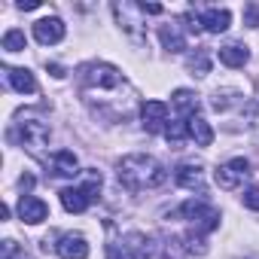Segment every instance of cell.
<instances>
[{
	"mask_svg": "<svg viewBox=\"0 0 259 259\" xmlns=\"http://www.w3.org/2000/svg\"><path fill=\"white\" fill-rule=\"evenodd\" d=\"M119 183L132 192H147V189H156L168 180V171L159 159L153 156H144V153H135V156H125L119 162Z\"/></svg>",
	"mask_w": 259,
	"mask_h": 259,
	"instance_id": "obj_1",
	"label": "cell"
},
{
	"mask_svg": "<svg viewBox=\"0 0 259 259\" xmlns=\"http://www.w3.org/2000/svg\"><path fill=\"white\" fill-rule=\"evenodd\" d=\"M98 189H101V174L98 171H85L82 174V186H67L61 189V204L67 213H82L89 210V204L98 198Z\"/></svg>",
	"mask_w": 259,
	"mask_h": 259,
	"instance_id": "obj_2",
	"label": "cell"
},
{
	"mask_svg": "<svg viewBox=\"0 0 259 259\" xmlns=\"http://www.w3.org/2000/svg\"><path fill=\"white\" fill-rule=\"evenodd\" d=\"M180 217H186L198 232H213L220 226V210H213L207 201L201 198H189L183 207H180Z\"/></svg>",
	"mask_w": 259,
	"mask_h": 259,
	"instance_id": "obj_3",
	"label": "cell"
},
{
	"mask_svg": "<svg viewBox=\"0 0 259 259\" xmlns=\"http://www.w3.org/2000/svg\"><path fill=\"white\" fill-rule=\"evenodd\" d=\"M217 183H220V189H238L247 177H250V162L247 159H229L226 165H220L217 168Z\"/></svg>",
	"mask_w": 259,
	"mask_h": 259,
	"instance_id": "obj_4",
	"label": "cell"
},
{
	"mask_svg": "<svg viewBox=\"0 0 259 259\" xmlns=\"http://www.w3.org/2000/svg\"><path fill=\"white\" fill-rule=\"evenodd\" d=\"M79 79L95 89H113L119 85V70L113 64H85L79 67Z\"/></svg>",
	"mask_w": 259,
	"mask_h": 259,
	"instance_id": "obj_5",
	"label": "cell"
},
{
	"mask_svg": "<svg viewBox=\"0 0 259 259\" xmlns=\"http://www.w3.org/2000/svg\"><path fill=\"white\" fill-rule=\"evenodd\" d=\"M19 132H22V144L31 153H40L49 144V128L43 122H37V119H22L19 122Z\"/></svg>",
	"mask_w": 259,
	"mask_h": 259,
	"instance_id": "obj_6",
	"label": "cell"
},
{
	"mask_svg": "<svg viewBox=\"0 0 259 259\" xmlns=\"http://www.w3.org/2000/svg\"><path fill=\"white\" fill-rule=\"evenodd\" d=\"M141 119H144V128L150 135H159L168 128V107L162 101H147L141 107Z\"/></svg>",
	"mask_w": 259,
	"mask_h": 259,
	"instance_id": "obj_7",
	"label": "cell"
},
{
	"mask_svg": "<svg viewBox=\"0 0 259 259\" xmlns=\"http://www.w3.org/2000/svg\"><path fill=\"white\" fill-rule=\"evenodd\" d=\"M34 37H37V43H43V46L61 43V40H64V22L55 19V16L40 19V22H34Z\"/></svg>",
	"mask_w": 259,
	"mask_h": 259,
	"instance_id": "obj_8",
	"label": "cell"
},
{
	"mask_svg": "<svg viewBox=\"0 0 259 259\" xmlns=\"http://www.w3.org/2000/svg\"><path fill=\"white\" fill-rule=\"evenodd\" d=\"M55 253L61 259H89V241L82 235H61L55 244Z\"/></svg>",
	"mask_w": 259,
	"mask_h": 259,
	"instance_id": "obj_9",
	"label": "cell"
},
{
	"mask_svg": "<svg viewBox=\"0 0 259 259\" xmlns=\"http://www.w3.org/2000/svg\"><path fill=\"white\" fill-rule=\"evenodd\" d=\"M19 217H22L28 226H37V223H43V220L49 217V204H46L43 198L22 195V201H19Z\"/></svg>",
	"mask_w": 259,
	"mask_h": 259,
	"instance_id": "obj_10",
	"label": "cell"
},
{
	"mask_svg": "<svg viewBox=\"0 0 259 259\" xmlns=\"http://www.w3.org/2000/svg\"><path fill=\"white\" fill-rule=\"evenodd\" d=\"M7 79H10V85H13L19 95H34V92H37V79H34V73L25 70V67H7Z\"/></svg>",
	"mask_w": 259,
	"mask_h": 259,
	"instance_id": "obj_11",
	"label": "cell"
},
{
	"mask_svg": "<svg viewBox=\"0 0 259 259\" xmlns=\"http://www.w3.org/2000/svg\"><path fill=\"white\" fill-rule=\"evenodd\" d=\"M174 180L183 186V189H204V174H201V165H180L177 168V174H174Z\"/></svg>",
	"mask_w": 259,
	"mask_h": 259,
	"instance_id": "obj_12",
	"label": "cell"
},
{
	"mask_svg": "<svg viewBox=\"0 0 259 259\" xmlns=\"http://www.w3.org/2000/svg\"><path fill=\"white\" fill-rule=\"evenodd\" d=\"M186 132H189V138H192L198 147H210V144H213V128H210L201 116H189V119H186Z\"/></svg>",
	"mask_w": 259,
	"mask_h": 259,
	"instance_id": "obj_13",
	"label": "cell"
},
{
	"mask_svg": "<svg viewBox=\"0 0 259 259\" xmlns=\"http://www.w3.org/2000/svg\"><path fill=\"white\" fill-rule=\"evenodd\" d=\"M229 25H232V13L229 10H207L201 16V28L210 31V34H223V31H229Z\"/></svg>",
	"mask_w": 259,
	"mask_h": 259,
	"instance_id": "obj_14",
	"label": "cell"
},
{
	"mask_svg": "<svg viewBox=\"0 0 259 259\" xmlns=\"http://www.w3.org/2000/svg\"><path fill=\"white\" fill-rule=\"evenodd\" d=\"M220 61L226 67H244L250 61V52L241 43H226V46H220Z\"/></svg>",
	"mask_w": 259,
	"mask_h": 259,
	"instance_id": "obj_15",
	"label": "cell"
},
{
	"mask_svg": "<svg viewBox=\"0 0 259 259\" xmlns=\"http://www.w3.org/2000/svg\"><path fill=\"white\" fill-rule=\"evenodd\" d=\"M52 168H55V174H61V177H73V174H79V171H76L79 162H76V156H73L70 150H58V153L52 156Z\"/></svg>",
	"mask_w": 259,
	"mask_h": 259,
	"instance_id": "obj_16",
	"label": "cell"
},
{
	"mask_svg": "<svg viewBox=\"0 0 259 259\" xmlns=\"http://www.w3.org/2000/svg\"><path fill=\"white\" fill-rule=\"evenodd\" d=\"M159 37H162V46H165L168 52H183V49H186V37L180 34L177 25H171V28L165 25V28L159 31Z\"/></svg>",
	"mask_w": 259,
	"mask_h": 259,
	"instance_id": "obj_17",
	"label": "cell"
},
{
	"mask_svg": "<svg viewBox=\"0 0 259 259\" xmlns=\"http://www.w3.org/2000/svg\"><path fill=\"white\" fill-rule=\"evenodd\" d=\"M174 107H177L180 113H186V119H189V116H195V110H198V95H192L189 89H177V92H174Z\"/></svg>",
	"mask_w": 259,
	"mask_h": 259,
	"instance_id": "obj_18",
	"label": "cell"
},
{
	"mask_svg": "<svg viewBox=\"0 0 259 259\" xmlns=\"http://www.w3.org/2000/svg\"><path fill=\"white\" fill-rule=\"evenodd\" d=\"M0 46H4L7 52H22V49L28 46V40H25V31H19V28L7 31V34H4V43H0Z\"/></svg>",
	"mask_w": 259,
	"mask_h": 259,
	"instance_id": "obj_19",
	"label": "cell"
},
{
	"mask_svg": "<svg viewBox=\"0 0 259 259\" xmlns=\"http://www.w3.org/2000/svg\"><path fill=\"white\" fill-rule=\"evenodd\" d=\"M189 70L195 73V76H204L207 70H210V61H207V52H195V55H189Z\"/></svg>",
	"mask_w": 259,
	"mask_h": 259,
	"instance_id": "obj_20",
	"label": "cell"
},
{
	"mask_svg": "<svg viewBox=\"0 0 259 259\" xmlns=\"http://www.w3.org/2000/svg\"><path fill=\"white\" fill-rule=\"evenodd\" d=\"M186 135H189V132H186V122H171V125L165 128V138H168L171 144H180Z\"/></svg>",
	"mask_w": 259,
	"mask_h": 259,
	"instance_id": "obj_21",
	"label": "cell"
},
{
	"mask_svg": "<svg viewBox=\"0 0 259 259\" xmlns=\"http://www.w3.org/2000/svg\"><path fill=\"white\" fill-rule=\"evenodd\" d=\"M4 259H28V256L16 241H4Z\"/></svg>",
	"mask_w": 259,
	"mask_h": 259,
	"instance_id": "obj_22",
	"label": "cell"
},
{
	"mask_svg": "<svg viewBox=\"0 0 259 259\" xmlns=\"http://www.w3.org/2000/svg\"><path fill=\"white\" fill-rule=\"evenodd\" d=\"M241 198H244V207H250V210H259V186H250V189H247Z\"/></svg>",
	"mask_w": 259,
	"mask_h": 259,
	"instance_id": "obj_23",
	"label": "cell"
},
{
	"mask_svg": "<svg viewBox=\"0 0 259 259\" xmlns=\"http://www.w3.org/2000/svg\"><path fill=\"white\" fill-rule=\"evenodd\" d=\"M244 16H247V25H250V28H256V25H259V10H256V7H247V10H244Z\"/></svg>",
	"mask_w": 259,
	"mask_h": 259,
	"instance_id": "obj_24",
	"label": "cell"
},
{
	"mask_svg": "<svg viewBox=\"0 0 259 259\" xmlns=\"http://www.w3.org/2000/svg\"><path fill=\"white\" fill-rule=\"evenodd\" d=\"M138 10H141V13H147V16H159V13H162V7H159V4H141Z\"/></svg>",
	"mask_w": 259,
	"mask_h": 259,
	"instance_id": "obj_25",
	"label": "cell"
},
{
	"mask_svg": "<svg viewBox=\"0 0 259 259\" xmlns=\"http://www.w3.org/2000/svg\"><path fill=\"white\" fill-rule=\"evenodd\" d=\"M40 0H19V10H37Z\"/></svg>",
	"mask_w": 259,
	"mask_h": 259,
	"instance_id": "obj_26",
	"label": "cell"
},
{
	"mask_svg": "<svg viewBox=\"0 0 259 259\" xmlns=\"http://www.w3.org/2000/svg\"><path fill=\"white\" fill-rule=\"evenodd\" d=\"M19 186H22V189H25V192H28V189H31V186H34V177H31V174H25V177H22V180H19Z\"/></svg>",
	"mask_w": 259,
	"mask_h": 259,
	"instance_id": "obj_27",
	"label": "cell"
}]
</instances>
